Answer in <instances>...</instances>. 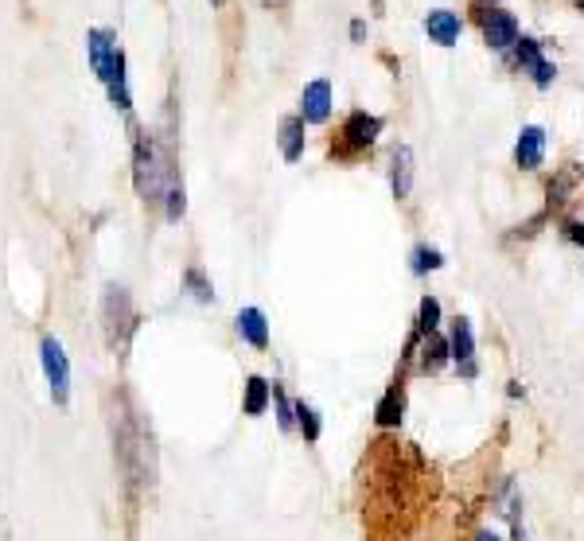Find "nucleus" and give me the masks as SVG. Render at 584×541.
<instances>
[{"label": "nucleus", "mask_w": 584, "mask_h": 541, "mask_svg": "<svg viewBox=\"0 0 584 541\" xmlns=\"http://www.w3.org/2000/svg\"><path fill=\"white\" fill-rule=\"evenodd\" d=\"M542 59H546V55H542V43H538V39H530V36L518 39V47H514V63H518V71L530 74V67L542 63Z\"/></svg>", "instance_id": "22"}, {"label": "nucleus", "mask_w": 584, "mask_h": 541, "mask_svg": "<svg viewBox=\"0 0 584 541\" xmlns=\"http://www.w3.org/2000/svg\"><path fill=\"white\" fill-rule=\"evenodd\" d=\"M573 4H577V8H584V0H573Z\"/></svg>", "instance_id": "27"}, {"label": "nucleus", "mask_w": 584, "mask_h": 541, "mask_svg": "<svg viewBox=\"0 0 584 541\" xmlns=\"http://www.w3.org/2000/svg\"><path fill=\"white\" fill-rule=\"evenodd\" d=\"M113 444H117V464L125 471L129 487H152L156 483V444L137 413H121L113 421Z\"/></svg>", "instance_id": "1"}, {"label": "nucleus", "mask_w": 584, "mask_h": 541, "mask_svg": "<svg viewBox=\"0 0 584 541\" xmlns=\"http://www.w3.org/2000/svg\"><path fill=\"white\" fill-rule=\"evenodd\" d=\"M378 137H382V117H374L366 109H355V113H347V121L339 129V156L351 160L359 152H370Z\"/></svg>", "instance_id": "4"}, {"label": "nucleus", "mask_w": 584, "mask_h": 541, "mask_svg": "<svg viewBox=\"0 0 584 541\" xmlns=\"http://www.w3.org/2000/svg\"><path fill=\"white\" fill-rule=\"evenodd\" d=\"M561 234H565L573 246H581L584 250V222H577V218H565V222H561Z\"/></svg>", "instance_id": "25"}, {"label": "nucleus", "mask_w": 584, "mask_h": 541, "mask_svg": "<svg viewBox=\"0 0 584 541\" xmlns=\"http://www.w3.org/2000/svg\"><path fill=\"white\" fill-rule=\"evenodd\" d=\"M164 203H168V207H164V218H168V222H180L183 211H187V195H183V183H180V180H176L172 187H168Z\"/></svg>", "instance_id": "24"}, {"label": "nucleus", "mask_w": 584, "mask_h": 541, "mask_svg": "<svg viewBox=\"0 0 584 541\" xmlns=\"http://www.w3.org/2000/svg\"><path fill=\"white\" fill-rule=\"evenodd\" d=\"M269 405H273V382H265L261 374L246 378V397H242V409H246V417H261Z\"/></svg>", "instance_id": "17"}, {"label": "nucleus", "mask_w": 584, "mask_h": 541, "mask_svg": "<svg viewBox=\"0 0 584 541\" xmlns=\"http://www.w3.org/2000/svg\"><path fill=\"white\" fill-rule=\"evenodd\" d=\"M133 183L145 203H160L168 195V187L176 183V168L152 133H137V141H133Z\"/></svg>", "instance_id": "2"}, {"label": "nucleus", "mask_w": 584, "mask_h": 541, "mask_svg": "<svg viewBox=\"0 0 584 541\" xmlns=\"http://www.w3.org/2000/svg\"><path fill=\"white\" fill-rule=\"evenodd\" d=\"M448 351H452V362L460 366L464 378H475L479 374V362H475V331L472 320L456 316L452 320V331H448Z\"/></svg>", "instance_id": "7"}, {"label": "nucleus", "mask_w": 584, "mask_h": 541, "mask_svg": "<svg viewBox=\"0 0 584 541\" xmlns=\"http://www.w3.org/2000/svg\"><path fill=\"white\" fill-rule=\"evenodd\" d=\"M102 82H106V90H110V102L117 109H133V94H129V78H125V51H117L110 59V67L102 74Z\"/></svg>", "instance_id": "13"}, {"label": "nucleus", "mask_w": 584, "mask_h": 541, "mask_svg": "<svg viewBox=\"0 0 584 541\" xmlns=\"http://www.w3.org/2000/svg\"><path fill=\"white\" fill-rule=\"evenodd\" d=\"M483 39H487L491 51L507 55V51L518 47L522 28H518V20H514L507 8H487V12H483Z\"/></svg>", "instance_id": "6"}, {"label": "nucleus", "mask_w": 584, "mask_h": 541, "mask_svg": "<svg viewBox=\"0 0 584 541\" xmlns=\"http://www.w3.org/2000/svg\"><path fill=\"white\" fill-rule=\"evenodd\" d=\"M296 429H300V436H304L308 444H316L320 433H324V421H320V413H316L308 401H296Z\"/></svg>", "instance_id": "19"}, {"label": "nucleus", "mask_w": 584, "mask_h": 541, "mask_svg": "<svg viewBox=\"0 0 584 541\" xmlns=\"http://www.w3.org/2000/svg\"><path fill=\"white\" fill-rule=\"evenodd\" d=\"M121 47H117V36H113L110 28H90L86 32V55H90V71L98 74H106V67H110V59L117 55Z\"/></svg>", "instance_id": "11"}, {"label": "nucleus", "mask_w": 584, "mask_h": 541, "mask_svg": "<svg viewBox=\"0 0 584 541\" xmlns=\"http://www.w3.org/2000/svg\"><path fill=\"white\" fill-rule=\"evenodd\" d=\"M331 102H335V94H331L328 78L308 82L304 94H300V117H304V125H324L331 117Z\"/></svg>", "instance_id": "8"}, {"label": "nucleus", "mask_w": 584, "mask_h": 541, "mask_svg": "<svg viewBox=\"0 0 584 541\" xmlns=\"http://www.w3.org/2000/svg\"><path fill=\"white\" fill-rule=\"evenodd\" d=\"M234 327H238V335H242L250 347H257V351L269 347V324H265V312H261V308H242L238 320H234Z\"/></svg>", "instance_id": "15"}, {"label": "nucleus", "mask_w": 584, "mask_h": 541, "mask_svg": "<svg viewBox=\"0 0 584 541\" xmlns=\"http://www.w3.org/2000/svg\"><path fill=\"white\" fill-rule=\"evenodd\" d=\"M440 327V300L437 296H421V308H417V331H437Z\"/></svg>", "instance_id": "23"}, {"label": "nucleus", "mask_w": 584, "mask_h": 541, "mask_svg": "<svg viewBox=\"0 0 584 541\" xmlns=\"http://www.w3.org/2000/svg\"><path fill=\"white\" fill-rule=\"evenodd\" d=\"M390 187H394L398 203L409 199V191H413V148L409 145H398L390 152Z\"/></svg>", "instance_id": "12"}, {"label": "nucleus", "mask_w": 584, "mask_h": 541, "mask_svg": "<svg viewBox=\"0 0 584 541\" xmlns=\"http://www.w3.org/2000/svg\"><path fill=\"white\" fill-rule=\"evenodd\" d=\"M211 4H222V0H211Z\"/></svg>", "instance_id": "28"}, {"label": "nucleus", "mask_w": 584, "mask_h": 541, "mask_svg": "<svg viewBox=\"0 0 584 541\" xmlns=\"http://www.w3.org/2000/svg\"><path fill=\"white\" fill-rule=\"evenodd\" d=\"M542 160H546V129L542 125H526L518 133V141H514V164L522 172H538Z\"/></svg>", "instance_id": "9"}, {"label": "nucleus", "mask_w": 584, "mask_h": 541, "mask_svg": "<svg viewBox=\"0 0 584 541\" xmlns=\"http://www.w3.org/2000/svg\"><path fill=\"white\" fill-rule=\"evenodd\" d=\"M425 32H429V39L440 43V47H452V43L460 39V32H464V20H460L456 12H448V8H437V12L425 16Z\"/></svg>", "instance_id": "14"}, {"label": "nucleus", "mask_w": 584, "mask_h": 541, "mask_svg": "<svg viewBox=\"0 0 584 541\" xmlns=\"http://www.w3.org/2000/svg\"><path fill=\"white\" fill-rule=\"evenodd\" d=\"M440 265H444V253L437 246H417L413 257H409V269H413V277H425V273H437Z\"/></svg>", "instance_id": "20"}, {"label": "nucleus", "mask_w": 584, "mask_h": 541, "mask_svg": "<svg viewBox=\"0 0 584 541\" xmlns=\"http://www.w3.org/2000/svg\"><path fill=\"white\" fill-rule=\"evenodd\" d=\"M402 413H405V386H402V378H398V382L386 386V394L378 397V405H374V425H378V429H398V425H402Z\"/></svg>", "instance_id": "10"}, {"label": "nucleus", "mask_w": 584, "mask_h": 541, "mask_svg": "<svg viewBox=\"0 0 584 541\" xmlns=\"http://www.w3.org/2000/svg\"><path fill=\"white\" fill-rule=\"evenodd\" d=\"M573 191H577V168L569 164L565 172H557V176H553V183H549V191H546V195H549V211H557V207H565Z\"/></svg>", "instance_id": "18"}, {"label": "nucleus", "mask_w": 584, "mask_h": 541, "mask_svg": "<svg viewBox=\"0 0 584 541\" xmlns=\"http://www.w3.org/2000/svg\"><path fill=\"white\" fill-rule=\"evenodd\" d=\"M475 541H503V538H499L495 530H479V534H475Z\"/></svg>", "instance_id": "26"}, {"label": "nucleus", "mask_w": 584, "mask_h": 541, "mask_svg": "<svg viewBox=\"0 0 584 541\" xmlns=\"http://www.w3.org/2000/svg\"><path fill=\"white\" fill-rule=\"evenodd\" d=\"M183 289L191 292L199 304H211V300H215V289H211V281L203 277V269H199V265H191V269L183 273Z\"/></svg>", "instance_id": "21"}, {"label": "nucleus", "mask_w": 584, "mask_h": 541, "mask_svg": "<svg viewBox=\"0 0 584 541\" xmlns=\"http://www.w3.org/2000/svg\"><path fill=\"white\" fill-rule=\"evenodd\" d=\"M39 359H43V374H47V382H51V397H55L59 405H67V397H71V362L63 355V343L47 335V339L39 343Z\"/></svg>", "instance_id": "5"}, {"label": "nucleus", "mask_w": 584, "mask_h": 541, "mask_svg": "<svg viewBox=\"0 0 584 541\" xmlns=\"http://www.w3.org/2000/svg\"><path fill=\"white\" fill-rule=\"evenodd\" d=\"M277 141H281V156H285L289 164H296V160L304 156V117H300V113L281 121V133H277Z\"/></svg>", "instance_id": "16"}, {"label": "nucleus", "mask_w": 584, "mask_h": 541, "mask_svg": "<svg viewBox=\"0 0 584 541\" xmlns=\"http://www.w3.org/2000/svg\"><path fill=\"white\" fill-rule=\"evenodd\" d=\"M102 327H106V343L113 351H125L133 331H137V312H133V296L125 285H106L102 296Z\"/></svg>", "instance_id": "3"}]
</instances>
